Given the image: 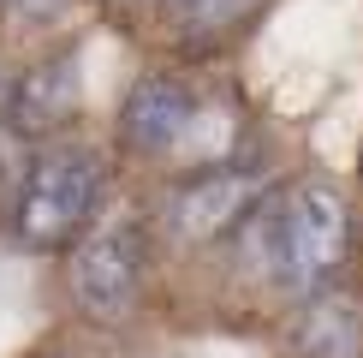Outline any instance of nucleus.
Segmentation results:
<instances>
[{"label":"nucleus","instance_id":"f257e3e1","mask_svg":"<svg viewBox=\"0 0 363 358\" xmlns=\"http://www.w3.org/2000/svg\"><path fill=\"white\" fill-rule=\"evenodd\" d=\"M352 245V203L334 179H304L268 227V263L286 293H322Z\"/></svg>","mask_w":363,"mask_h":358},{"label":"nucleus","instance_id":"39448f33","mask_svg":"<svg viewBox=\"0 0 363 358\" xmlns=\"http://www.w3.org/2000/svg\"><path fill=\"white\" fill-rule=\"evenodd\" d=\"M119 126H125V143H131V149L161 156V149H173L179 138H191V126H196V96H191L179 78H138V84H131V96H125Z\"/></svg>","mask_w":363,"mask_h":358},{"label":"nucleus","instance_id":"6e6552de","mask_svg":"<svg viewBox=\"0 0 363 358\" xmlns=\"http://www.w3.org/2000/svg\"><path fill=\"white\" fill-rule=\"evenodd\" d=\"M256 0H167V24L179 36H220V30L245 24Z\"/></svg>","mask_w":363,"mask_h":358},{"label":"nucleus","instance_id":"423d86ee","mask_svg":"<svg viewBox=\"0 0 363 358\" xmlns=\"http://www.w3.org/2000/svg\"><path fill=\"white\" fill-rule=\"evenodd\" d=\"M363 352V305L352 293H310L292 322V358H357Z\"/></svg>","mask_w":363,"mask_h":358},{"label":"nucleus","instance_id":"0eeeda50","mask_svg":"<svg viewBox=\"0 0 363 358\" xmlns=\"http://www.w3.org/2000/svg\"><path fill=\"white\" fill-rule=\"evenodd\" d=\"M72 108H78V60L72 54H60L48 60V66H36V72H24V78H12V131H48L60 126Z\"/></svg>","mask_w":363,"mask_h":358},{"label":"nucleus","instance_id":"20e7f679","mask_svg":"<svg viewBox=\"0 0 363 358\" xmlns=\"http://www.w3.org/2000/svg\"><path fill=\"white\" fill-rule=\"evenodd\" d=\"M268 185V168H215L196 173L167 197V227L179 239H220L226 227H238L245 215H256V197Z\"/></svg>","mask_w":363,"mask_h":358},{"label":"nucleus","instance_id":"1a4fd4ad","mask_svg":"<svg viewBox=\"0 0 363 358\" xmlns=\"http://www.w3.org/2000/svg\"><path fill=\"white\" fill-rule=\"evenodd\" d=\"M18 156H24V138L6 126V119H0V173H6V168H18Z\"/></svg>","mask_w":363,"mask_h":358},{"label":"nucleus","instance_id":"7ed1b4c3","mask_svg":"<svg viewBox=\"0 0 363 358\" xmlns=\"http://www.w3.org/2000/svg\"><path fill=\"white\" fill-rule=\"evenodd\" d=\"M143 263H149V245H143L138 215L89 221L84 239L72 245V263H66V281H72L78 310L96 317V322L131 317V305H138V293H143Z\"/></svg>","mask_w":363,"mask_h":358},{"label":"nucleus","instance_id":"9b49d317","mask_svg":"<svg viewBox=\"0 0 363 358\" xmlns=\"http://www.w3.org/2000/svg\"><path fill=\"white\" fill-rule=\"evenodd\" d=\"M54 358H60V352H54Z\"/></svg>","mask_w":363,"mask_h":358},{"label":"nucleus","instance_id":"9d476101","mask_svg":"<svg viewBox=\"0 0 363 358\" xmlns=\"http://www.w3.org/2000/svg\"><path fill=\"white\" fill-rule=\"evenodd\" d=\"M6 108H12V72L0 66V114H6Z\"/></svg>","mask_w":363,"mask_h":358},{"label":"nucleus","instance_id":"f03ea898","mask_svg":"<svg viewBox=\"0 0 363 358\" xmlns=\"http://www.w3.org/2000/svg\"><path fill=\"white\" fill-rule=\"evenodd\" d=\"M96 203H101V156L84 143H54L30 161L12 227L24 245L54 251V245H72L96 221Z\"/></svg>","mask_w":363,"mask_h":358}]
</instances>
